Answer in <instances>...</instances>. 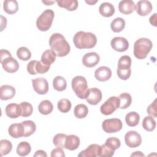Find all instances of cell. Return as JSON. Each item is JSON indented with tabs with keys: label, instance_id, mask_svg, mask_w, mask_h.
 <instances>
[{
	"label": "cell",
	"instance_id": "cell-1",
	"mask_svg": "<svg viewBox=\"0 0 157 157\" xmlns=\"http://www.w3.org/2000/svg\"><path fill=\"white\" fill-rule=\"evenodd\" d=\"M49 45L52 51L58 57L67 55L71 50L69 43L60 33H54L50 36Z\"/></svg>",
	"mask_w": 157,
	"mask_h": 157
},
{
	"label": "cell",
	"instance_id": "cell-2",
	"mask_svg": "<svg viewBox=\"0 0 157 157\" xmlns=\"http://www.w3.org/2000/svg\"><path fill=\"white\" fill-rule=\"evenodd\" d=\"M73 42L78 49L92 48L97 43V37L92 33L78 31L73 37Z\"/></svg>",
	"mask_w": 157,
	"mask_h": 157
},
{
	"label": "cell",
	"instance_id": "cell-3",
	"mask_svg": "<svg viewBox=\"0 0 157 157\" xmlns=\"http://www.w3.org/2000/svg\"><path fill=\"white\" fill-rule=\"evenodd\" d=\"M153 47L152 42L148 38L141 37L134 44V55L139 59H145Z\"/></svg>",
	"mask_w": 157,
	"mask_h": 157
},
{
	"label": "cell",
	"instance_id": "cell-4",
	"mask_svg": "<svg viewBox=\"0 0 157 157\" xmlns=\"http://www.w3.org/2000/svg\"><path fill=\"white\" fill-rule=\"evenodd\" d=\"M72 88L77 96L81 99H85L88 95V88L86 78L81 75H77L72 80Z\"/></svg>",
	"mask_w": 157,
	"mask_h": 157
},
{
	"label": "cell",
	"instance_id": "cell-5",
	"mask_svg": "<svg viewBox=\"0 0 157 157\" xmlns=\"http://www.w3.org/2000/svg\"><path fill=\"white\" fill-rule=\"evenodd\" d=\"M54 16V12L52 9L45 10L36 20V26L38 29L41 31L48 30L52 26Z\"/></svg>",
	"mask_w": 157,
	"mask_h": 157
},
{
	"label": "cell",
	"instance_id": "cell-6",
	"mask_svg": "<svg viewBox=\"0 0 157 157\" xmlns=\"http://www.w3.org/2000/svg\"><path fill=\"white\" fill-rule=\"evenodd\" d=\"M119 107V98L117 96H111L101 105L100 107V111L103 115H109L113 113Z\"/></svg>",
	"mask_w": 157,
	"mask_h": 157
},
{
	"label": "cell",
	"instance_id": "cell-7",
	"mask_svg": "<svg viewBox=\"0 0 157 157\" xmlns=\"http://www.w3.org/2000/svg\"><path fill=\"white\" fill-rule=\"evenodd\" d=\"M122 127L123 123L119 118L106 119L102 123V128L107 133L117 132L120 131Z\"/></svg>",
	"mask_w": 157,
	"mask_h": 157
},
{
	"label": "cell",
	"instance_id": "cell-8",
	"mask_svg": "<svg viewBox=\"0 0 157 157\" xmlns=\"http://www.w3.org/2000/svg\"><path fill=\"white\" fill-rule=\"evenodd\" d=\"M50 67V66H46L37 60H32L27 64V71L31 75L37 74H44L47 72Z\"/></svg>",
	"mask_w": 157,
	"mask_h": 157
},
{
	"label": "cell",
	"instance_id": "cell-9",
	"mask_svg": "<svg viewBox=\"0 0 157 157\" xmlns=\"http://www.w3.org/2000/svg\"><path fill=\"white\" fill-rule=\"evenodd\" d=\"M124 142L126 145L130 148H136L142 142L141 136L135 131H129L124 136Z\"/></svg>",
	"mask_w": 157,
	"mask_h": 157
},
{
	"label": "cell",
	"instance_id": "cell-10",
	"mask_svg": "<svg viewBox=\"0 0 157 157\" xmlns=\"http://www.w3.org/2000/svg\"><path fill=\"white\" fill-rule=\"evenodd\" d=\"M34 90L39 94H45L48 91V83L44 77H38L32 80Z\"/></svg>",
	"mask_w": 157,
	"mask_h": 157
},
{
	"label": "cell",
	"instance_id": "cell-11",
	"mask_svg": "<svg viewBox=\"0 0 157 157\" xmlns=\"http://www.w3.org/2000/svg\"><path fill=\"white\" fill-rule=\"evenodd\" d=\"M2 68L9 73H14L19 69L18 61L12 56H8L1 60Z\"/></svg>",
	"mask_w": 157,
	"mask_h": 157
},
{
	"label": "cell",
	"instance_id": "cell-12",
	"mask_svg": "<svg viewBox=\"0 0 157 157\" xmlns=\"http://www.w3.org/2000/svg\"><path fill=\"white\" fill-rule=\"evenodd\" d=\"M112 48L118 52H123L127 50L129 48V42L123 37H115L110 42Z\"/></svg>",
	"mask_w": 157,
	"mask_h": 157
},
{
	"label": "cell",
	"instance_id": "cell-13",
	"mask_svg": "<svg viewBox=\"0 0 157 157\" xmlns=\"http://www.w3.org/2000/svg\"><path fill=\"white\" fill-rule=\"evenodd\" d=\"M136 11L140 16H147L152 11L153 7L149 1H139L136 5Z\"/></svg>",
	"mask_w": 157,
	"mask_h": 157
},
{
	"label": "cell",
	"instance_id": "cell-14",
	"mask_svg": "<svg viewBox=\"0 0 157 157\" xmlns=\"http://www.w3.org/2000/svg\"><path fill=\"white\" fill-rule=\"evenodd\" d=\"M102 94L101 91L97 88L88 89L86 101L91 105H97L102 99Z\"/></svg>",
	"mask_w": 157,
	"mask_h": 157
},
{
	"label": "cell",
	"instance_id": "cell-15",
	"mask_svg": "<svg viewBox=\"0 0 157 157\" xmlns=\"http://www.w3.org/2000/svg\"><path fill=\"white\" fill-rule=\"evenodd\" d=\"M99 61L100 56L96 52L87 53L82 58V63L87 67H94L98 64Z\"/></svg>",
	"mask_w": 157,
	"mask_h": 157
},
{
	"label": "cell",
	"instance_id": "cell-16",
	"mask_svg": "<svg viewBox=\"0 0 157 157\" xmlns=\"http://www.w3.org/2000/svg\"><path fill=\"white\" fill-rule=\"evenodd\" d=\"M101 145L98 144H91L85 150H82L78 155L79 157H96L99 156Z\"/></svg>",
	"mask_w": 157,
	"mask_h": 157
},
{
	"label": "cell",
	"instance_id": "cell-17",
	"mask_svg": "<svg viewBox=\"0 0 157 157\" xmlns=\"http://www.w3.org/2000/svg\"><path fill=\"white\" fill-rule=\"evenodd\" d=\"M112 76L111 69L107 66H101L94 71V77L100 82L108 80Z\"/></svg>",
	"mask_w": 157,
	"mask_h": 157
},
{
	"label": "cell",
	"instance_id": "cell-18",
	"mask_svg": "<svg viewBox=\"0 0 157 157\" xmlns=\"http://www.w3.org/2000/svg\"><path fill=\"white\" fill-rule=\"evenodd\" d=\"M136 9V4L131 0H123L118 4L119 11L124 15H129L134 12Z\"/></svg>",
	"mask_w": 157,
	"mask_h": 157
},
{
	"label": "cell",
	"instance_id": "cell-19",
	"mask_svg": "<svg viewBox=\"0 0 157 157\" xmlns=\"http://www.w3.org/2000/svg\"><path fill=\"white\" fill-rule=\"evenodd\" d=\"M5 112L7 117L10 118H17L21 116V110L20 104L15 103L9 104L5 109Z\"/></svg>",
	"mask_w": 157,
	"mask_h": 157
},
{
	"label": "cell",
	"instance_id": "cell-20",
	"mask_svg": "<svg viewBox=\"0 0 157 157\" xmlns=\"http://www.w3.org/2000/svg\"><path fill=\"white\" fill-rule=\"evenodd\" d=\"M15 94V89L11 85H4L0 88V98L1 100H9Z\"/></svg>",
	"mask_w": 157,
	"mask_h": 157
},
{
	"label": "cell",
	"instance_id": "cell-21",
	"mask_svg": "<svg viewBox=\"0 0 157 157\" xmlns=\"http://www.w3.org/2000/svg\"><path fill=\"white\" fill-rule=\"evenodd\" d=\"M8 132L13 138H20L23 137L24 128L21 123H13L9 127Z\"/></svg>",
	"mask_w": 157,
	"mask_h": 157
},
{
	"label": "cell",
	"instance_id": "cell-22",
	"mask_svg": "<svg viewBox=\"0 0 157 157\" xmlns=\"http://www.w3.org/2000/svg\"><path fill=\"white\" fill-rule=\"evenodd\" d=\"M80 139L75 135H69L66 136L65 140V148L69 150H75L80 145Z\"/></svg>",
	"mask_w": 157,
	"mask_h": 157
},
{
	"label": "cell",
	"instance_id": "cell-23",
	"mask_svg": "<svg viewBox=\"0 0 157 157\" xmlns=\"http://www.w3.org/2000/svg\"><path fill=\"white\" fill-rule=\"evenodd\" d=\"M99 12L102 16L104 17H110L114 14L115 7L109 2H103L99 7Z\"/></svg>",
	"mask_w": 157,
	"mask_h": 157
},
{
	"label": "cell",
	"instance_id": "cell-24",
	"mask_svg": "<svg viewBox=\"0 0 157 157\" xmlns=\"http://www.w3.org/2000/svg\"><path fill=\"white\" fill-rule=\"evenodd\" d=\"M3 9L8 14H14L18 10V2L15 0H6L3 2Z\"/></svg>",
	"mask_w": 157,
	"mask_h": 157
},
{
	"label": "cell",
	"instance_id": "cell-25",
	"mask_svg": "<svg viewBox=\"0 0 157 157\" xmlns=\"http://www.w3.org/2000/svg\"><path fill=\"white\" fill-rule=\"evenodd\" d=\"M56 2L59 7L65 8L69 11L76 10L78 6V3L77 0H57Z\"/></svg>",
	"mask_w": 157,
	"mask_h": 157
},
{
	"label": "cell",
	"instance_id": "cell-26",
	"mask_svg": "<svg viewBox=\"0 0 157 157\" xmlns=\"http://www.w3.org/2000/svg\"><path fill=\"white\" fill-rule=\"evenodd\" d=\"M56 55L52 51V50H45L42 55L41 62L46 66H50L56 59Z\"/></svg>",
	"mask_w": 157,
	"mask_h": 157
},
{
	"label": "cell",
	"instance_id": "cell-27",
	"mask_svg": "<svg viewBox=\"0 0 157 157\" xmlns=\"http://www.w3.org/2000/svg\"><path fill=\"white\" fill-rule=\"evenodd\" d=\"M24 128L23 137H27L31 136L36 131V126L34 121L31 120L23 121L21 123Z\"/></svg>",
	"mask_w": 157,
	"mask_h": 157
},
{
	"label": "cell",
	"instance_id": "cell-28",
	"mask_svg": "<svg viewBox=\"0 0 157 157\" xmlns=\"http://www.w3.org/2000/svg\"><path fill=\"white\" fill-rule=\"evenodd\" d=\"M140 120L139 115L136 112H130L126 115L125 121L128 126L130 127H134L137 126Z\"/></svg>",
	"mask_w": 157,
	"mask_h": 157
},
{
	"label": "cell",
	"instance_id": "cell-29",
	"mask_svg": "<svg viewBox=\"0 0 157 157\" xmlns=\"http://www.w3.org/2000/svg\"><path fill=\"white\" fill-rule=\"evenodd\" d=\"M53 109L52 103L48 100H44L38 105V110L42 115H48L52 113Z\"/></svg>",
	"mask_w": 157,
	"mask_h": 157
},
{
	"label": "cell",
	"instance_id": "cell-30",
	"mask_svg": "<svg viewBox=\"0 0 157 157\" xmlns=\"http://www.w3.org/2000/svg\"><path fill=\"white\" fill-rule=\"evenodd\" d=\"M125 27V21L123 18L118 17L115 18L110 24V28L112 31L120 33L122 31Z\"/></svg>",
	"mask_w": 157,
	"mask_h": 157
},
{
	"label": "cell",
	"instance_id": "cell-31",
	"mask_svg": "<svg viewBox=\"0 0 157 157\" xmlns=\"http://www.w3.org/2000/svg\"><path fill=\"white\" fill-rule=\"evenodd\" d=\"M31 151L30 144L25 141L20 142L17 147V153L20 156H25L28 155Z\"/></svg>",
	"mask_w": 157,
	"mask_h": 157
},
{
	"label": "cell",
	"instance_id": "cell-32",
	"mask_svg": "<svg viewBox=\"0 0 157 157\" xmlns=\"http://www.w3.org/2000/svg\"><path fill=\"white\" fill-rule=\"evenodd\" d=\"M53 86L55 90L58 91H64L67 86L66 79L62 76H56L53 78Z\"/></svg>",
	"mask_w": 157,
	"mask_h": 157
},
{
	"label": "cell",
	"instance_id": "cell-33",
	"mask_svg": "<svg viewBox=\"0 0 157 157\" xmlns=\"http://www.w3.org/2000/svg\"><path fill=\"white\" fill-rule=\"evenodd\" d=\"M118 98L120 99V109H125L130 106L132 102V98L129 93H121Z\"/></svg>",
	"mask_w": 157,
	"mask_h": 157
},
{
	"label": "cell",
	"instance_id": "cell-34",
	"mask_svg": "<svg viewBox=\"0 0 157 157\" xmlns=\"http://www.w3.org/2000/svg\"><path fill=\"white\" fill-rule=\"evenodd\" d=\"M74 115L78 118H85L88 113V109L87 106L83 104L77 105L74 110Z\"/></svg>",
	"mask_w": 157,
	"mask_h": 157
},
{
	"label": "cell",
	"instance_id": "cell-35",
	"mask_svg": "<svg viewBox=\"0 0 157 157\" xmlns=\"http://www.w3.org/2000/svg\"><path fill=\"white\" fill-rule=\"evenodd\" d=\"M142 127L147 131H153L156 128V121L151 116L145 117L142 121Z\"/></svg>",
	"mask_w": 157,
	"mask_h": 157
},
{
	"label": "cell",
	"instance_id": "cell-36",
	"mask_svg": "<svg viewBox=\"0 0 157 157\" xmlns=\"http://www.w3.org/2000/svg\"><path fill=\"white\" fill-rule=\"evenodd\" d=\"M131 58L128 55H123L120 57L118 62L117 69H131Z\"/></svg>",
	"mask_w": 157,
	"mask_h": 157
},
{
	"label": "cell",
	"instance_id": "cell-37",
	"mask_svg": "<svg viewBox=\"0 0 157 157\" xmlns=\"http://www.w3.org/2000/svg\"><path fill=\"white\" fill-rule=\"evenodd\" d=\"M12 149V143L7 140L2 139L0 141V153L1 156H4L9 153Z\"/></svg>",
	"mask_w": 157,
	"mask_h": 157
},
{
	"label": "cell",
	"instance_id": "cell-38",
	"mask_svg": "<svg viewBox=\"0 0 157 157\" xmlns=\"http://www.w3.org/2000/svg\"><path fill=\"white\" fill-rule=\"evenodd\" d=\"M17 55L20 59L22 61H28L31 57V53L28 48L25 47H21L18 48L17 51Z\"/></svg>",
	"mask_w": 157,
	"mask_h": 157
},
{
	"label": "cell",
	"instance_id": "cell-39",
	"mask_svg": "<svg viewBox=\"0 0 157 157\" xmlns=\"http://www.w3.org/2000/svg\"><path fill=\"white\" fill-rule=\"evenodd\" d=\"M20 105L21 110V117H28L33 113V108L30 103L28 102H22L20 104Z\"/></svg>",
	"mask_w": 157,
	"mask_h": 157
},
{
	"label": "cell",
	"instance_id": "cell-40",
	"mask_svg": "<svg viewBox=\"0 0 157 157\" xmlns=\"http://www.w3.org/2000/svg\"><path fill=\"white\" fill-rule=\"evenodd\" d=\"M67 135L64 134H57L53 139V144L58 148H65V140Z\"/></svg>",
	"mask_w": 157,
	"mask_h": 157
},
{
	"label": "cell",
	"instance_id": "cell-41",
	"mask_svg": "<svg viewBox=\"0 0 157 157\" xmlns=\"http://www.w3.org/2000/svg\"><path fill=\"white\" fill-rule=\"evenodd\" d=\"M58 109L62 113H67L71 109V102L67 99H61L58 102Z\"/></svg>",
	"mask_w": 157,
	"mask_h": 157
},
{
	"label": "cell",
	"instance_id": "cell-42",
	"mask_svg": "<svg viewBox=\"0 0 157 157\" xmlns=\"http://www.w3.org/2000/svg\"><path fill=\"white\" fill-rule=\"evenodd\" d=\"M115 150L107 144L101 145V151L99 156L101 157H111L114 155Z\"/></svg>",
	"mask_w": 157,
	"mask_h": 157
},
{
	"label": "cell",
	"instance_id": "cell-43",
	"mask_svg": "<svg viewBox=\"0 0 157 157\" xmlns=\"http://www.w3.org/2000/svg\"><path fill=\"white\" fill-rule=\"evenodd\" d=\"M105 144L111 147L113 150H117L120 148L121 145V142L119 139L114 137H109L105 140Z\"/></svg>",
	"mask_w": 157,
	"mask_h": 157
},
{
	"label": "cell",
	"instance_id": "cell-44",
	"mask_svg": "<svg viewBox=\"0 0 157 157\" xmlns=\"http://www.w3.org/2000/svg\"><path fill=\"white\" fill-rule=\"evenodd\" d=\"M117 74L118 77L120 79L126 80H128L130 77L131 74V69H117Z\"/></svg>",
	"mask_w": 157,
	"mask_h": 157
},
{
	"label": "cell",
	"instance_id": "cell-45",
	"mask_svg": "<svg viewBox=\"0 0 157 157\" xmlns=\"http://www.w3.org/2000/svg\"><path fill=\"white\" fill-rule=\"evenodd\" d=\"M157 105H156V99H155L153 102L148 105L147 112L148 114L153 117V118H156L157 117Z\"/></svg>",
	"mask_w": 157,
	"mask_h": 157
},
{
	"label": "cell",
	"instance_id": "cell-46",
	"mask_svg": "<svg viewBox=\"0 0 157 157\" xmlns=\"http://www.w3.org/2000/svg\"><path fill=\"white\" fill-rule=\"evenodd\" d=\"M51 156L54 157V156H65V154L63 150V148H56L53 149L52 152H51Z\"/></svg>",
	"mask_w": 157,
	"mask_h": 157
},
{
	"label": "cell",
	"instance_id": "cell-47",
	"mask_svg": "<svg viewBox=\"0 0 157 157\" xmlns=\"http://www.w3.org/2000/svg\"><path fill=\"white\" fill-rule=\"evenodd\" d=\"M0 56H1V60L7 58L8 56H11L12 55L11 53L7 50H4V49H1L0 51Z\"/></svg>",
	"mask_w": 157,
	"mask_h": 157
},
{
	"label": "cell",
	"instance_id": "cell-48",
	"mask_svg": "<svg viewBox=\"0 0 157 157\" xmlns=\"http://www.w3.org/2000/svg\"><path fill=\"white\" fill-rule=\"evenodd\" d=\"M1 31H2L4 28H6L7 25V19L2 15H1Z\"/></svg>",
	"mask_w": 157,
	"mask_h": 157
},
{
	"label": "cell",
	"instance_id": "cell-49",
	"mask_svg": "<svg viewBox=\"0 0 157 157\" xmlns=\"http://www.w3.org/2000/svg\"><path fill=\"white\" fill-rule=\"evenodd\" d=\"M34 157H47V153H45V151H43V150H37L36 151V153L34 155Z\"/></svg>",
	"mask_w": 157,
	"mask_h": 157
},
{
	"label": "cell",
	"instance_id": "cell-50",
	"mask_svg": "<svg viewBox=\"0 0 157 157\" xmlns=\"http://www.w3.org/2000/svg\"><path fill=\"white\" fill-rule=\"evenodd\" d=\"M156 13H155L153 15H151L150 17V19H149V21H150V23L151 25L154 26H156Z\"/></svg>",
	"mask_w": 157,
	"mask_h": 157
},
{
	"label": "cell",
	"instance_id": "cell-51",
	"mask_svg": "<svg viewBox=\"0 0 157 157\" xmlns=\"http://www.w3.org/2000/svg\"><path fill=\"white\" fill-rule=\"evenodd\" d=\"M131 156H145L144 154L142 153L141 151H135L131 154Z\"/></svg>",
	"mask_w": 157,
	"mask_h": 157
},
{
	"label": "cell",
	"instance_id": "cell-52",
	"mask_svg": "<svg viewBox=\"0 0 157 157\" xmlns=\"http://www.w3.org/2000/svg\"><path fill=\"white\" fill-rule=\"evenodd\" d=\"M42 2L45 4H46L47 6H50L52 4L55 3V1H42Z\"/></svg>",
	"mask_w": 157,
	"mask_h": 157
},
{
	"label": "cell",
	"instance_id": "cell-53",
	"mask_svg": "<svg viewBox=\"0 0 157 157\" xmlns=\"http://www.w3.org/2000/svg\"><path fill=\"white\" fill-rule=\"evenodd\" d=\"M85 2L90 5H94L97 2V1H85Z\"/></svg>",
	"mask_w": 157,
	"mask_h": 157
}]
</instances>
